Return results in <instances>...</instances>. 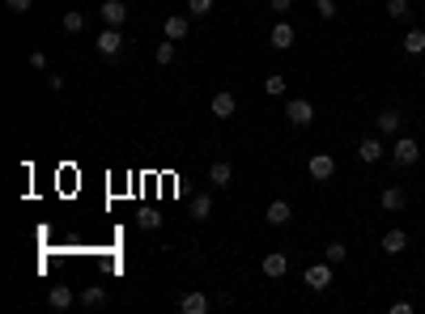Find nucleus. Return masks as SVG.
I'll return each instance as SVG.
<instances>
[{"label": "nucleus", "instance_id": "1", "mask_svg": "<svg viewBox=\"0 0 425 314\" xmlns=\"http://www.w3.org/2000/svg\"><path fill=\"white\" fill-rule=\"evenodd\" d=\"M387 157H391L395 166H413V161L421 157V144H417L413 136H395V140L387 144Z\"/></svg>", "mask_w": 425, "mask_h": 314}, {"label": "nucleus", "instance_id": "2", "mask_svg": "<svg viewBox=\"0 0 425 314\" xmlns=\"http://www.w3.org/2000/svg\"><path fill=\"white\" fill-rule=\"evenodd\" d=\"M98 56H103V60H119L123 56V30H115V26H107L103 34H98Z\"/></svg>", "mask_w": 425, "mask_h": 314}, {"label": "nucleus", "instance_id": "3", "mask_svg": "<svg viewBox=\"0 0 425 314\" xmlns=\"http://www.w3.org/2000/svg\"><path fill=\"white\" fill-rule=\"evenodd\" d=\"M285 119H289L293 128H311V124H315V106H311L307 98H289V102H285Z\"/></svg>", "mask_w": 425, "mask_h": 314}, {"label": "nucleus", "instance_id": "4", "mask_svg": "<svg viewBox=\"0 0 425 314\" xmlns=\"http://www.w3.org/2000/svg\"><path fill=\"white\" fill-rule=\"evenodd\" d=\"M332 268H336V263H328V259H323V263H311V268L302 272L307 289H315V293H323V289L332 284Z\"/></svg>", "mask_w": 425, "mask_h": 314}, {"label": "nucleus", "instance_id": "5", "mask_svg": "<svg viewBox=\"0 0 425 314\" xmlns=\"http://www.w3.org/2000/svg\"><path fill=\"white\" fill-rule=\"evenodd\" d=\"M307 170H311L315 183H328V179L336 175V157H332V153H315V157L307 161Z\"/></svg>", "mask_w": 425, "mask_h": 314}, {"label": "nucleus", "instance_id": "6", "mask_svg": "<svg viewBox=\"0 0 425 314\" xmlns=\"http://www.w3.org/2000/svg\"><path fill=\"white\" fill-rule=\"evenodd\" d=\"M162 30H166V38H170V43H179V38H187V30H191V13H170Z\"/></svg>", "mask_w": 425, "mask_h": 314}, {"label": "nucleus", "instance_id": "7", "mask_svg": "<svg viewBox=\"0 0 425 314\" xmlns=\"http://www.w3.org/2000/svg\"><path fill=\"white\" fill-rule=\"evenodd\" d=\"M293 26H289V21H277V26H272V34H268V47H272V52H289V47H293Z\"/></svg>", "mask_w": 425, "mask_h": 314}, {"label": "nucleus", "instance_id": "8", "mask_svg": "<svg viewBox=\"0 0 425 314\" xmlns=\"http://www.w3.org/2000/svg\"><path fill=\"white\" fill-rule=\"evenodd\" d=\"M285 272H289V255H285V251H268V255H264V276H268V280H281Z\"/></svg>", "mask_w": 425, "mask_h": 314}, {"label": "nucleus", "instance_id": "9", "mask_svg": "<svg viewBox=\"0 0 425 314\" xmlns=\"http://www.w3.org/2000/svg\"><path fill=\"white\" fill-rule=\"evenodd\" d=\"M374 124H379V132H383V136H400V128H404V115H400L395 106H387V111L374 115Z\"/></svg>", "mask_w": 425, "mask_h": 314}, {"label": "nucleus", "instance_id": "10", "mask_svg": "<svg viewBox=\"0 0 425 314\" xmlns=\"http://www.w3.org/2000/svg\"><path fill=\"white\" fill-rule=\"evenodd\" d=\"M209 111H213L217 119H234V111H238L234 93H230V89H217V93H213V102H209Z\"/></svg>", "mask_w": 425, "mask_h": 314}, {"label": "nucleus", "instance_id": "11", "mask_svg": "<svg viewBox=\"0 0 425 314\" xmlns=\"http://www.w3.org/2000/svg\"><path fill=\"white\" fill-rule=\"evenodd\" d=\"M383 153H387V144H383L379 136H362V144H357V161L370 166V161H379Z\"/></svg>", "mask_w": 425, "mask_h": 314}, {"label": "nucleus", "instance_id": "12", "mask_svg": "<svg viewBox=\"0 0 425 314\" xmlns=\"http://www.w3.org/2000/svg\"><path fill=\"white\" fill-rule=\"evenodd\" d=\"M209 183H213L217 191H230V183H234V166H230V161H213V166H209Z\"/></svg>", "mask_w": 425, "mask_h": 314}, {"label": "nucleus", "instance_id": "13", "mask_svg": "<svg viewBox=\"0 0 425 314\" xmlns=\"http://www.w3.org/2000/svg\"><path fill=\"white\" fill-rule=\"evenodd\" d=\"M264 221H268V225H277V229H281V225H289V221H293V208H289L285 200H272V204L264 208Z\"/></svg>", "mask_w": 425, "mask_h": 314}, {"label": "nucleus", "instance_id": "14", "mask_svg": "<svg viewBox=\"0 0 425 314\" xmlns=\"http://www.w3.org/2000/svg\"><path fill=\"white\" fill-rule=\"evenodd\" d=\"M98 13H103V21H107V26H115V30H123V21H128V5H123V0H107Z\"/></svg>", "mask_w": 425, "mask_h": 314}, {"label": "nucleus", "instance_id": "15", "mask_svg": "<svg viewBox=\"0 0 425 314\" xmlns=\"http://www.w3.org/2000/svg\"><path fill=\"white\" fill-rule=\"evenodd\" d=\"M72 302H77V293H72L68 284H52V289H47V306H52V310H68Z\"/></svg>", "mask_w": 425, "mask_h": 314}, {"label": "nucleus", "instance_id": "16", "mask_svg": "<svg viewBox=\"0 0 425 314\" xmlns=\"http://www.w3.org/2000/svg\"><path fill=\"white\" fill-rule=\"evenodd\" d=\"M179 310H183V314H209V298L200 293V289H191V293L179 298Z\"/></svg>", "mask_w": 425, "mask_h": 314}, {"label": "nucleus", "instance_id": "17", "mask_svg": "<svg viewBox=\"0 0 425 314\" xmlns=\"http://www.w3.org/2000/svg\"><path fill=\"white\" fill-rule=\"evenodd\" d=\"M379 247H383V255H400V251H408V234L404 229H387Z\"/></svg>", "mask_w": 425, "mask_h": 314}, {"label": "nucleus", "instance_id": "18", "mask_svg": "<svg viewBox=\"0 0 425 314\" xmlns=\"http://www.w3.org/2000/svg\"><path fill=\"white\" fill-rule=\"evenodd\" d=\"M379 204H383V212H400L408 204V196H404V187H383V196H379Z\"/></svg>", "mask_w": 425, "mask_h": 314}, {"label": "nucleus", "instance_id": "19", "mask_svg": "<svg viewBox=\"0 0 425 314\" xmlns=\"http://www.w3.org/2000/svg\"><path fill=\"white\" fill-rule=\"evenodd\" d=\"M77 302L90 306V310H98V306H107V289H103V284H85L81 293H77Z\"/></svg>", "mask_w": 425, "mask_h": 314}, {"label": "nucleus", "instance_id": "20", "mask_svg": "<svg viewBox=\"0 0 425 314\" xmlns=\"http://www.w3.org/2000/svg\"><path fill=\"white\" fill-rule=\"evenodd\" d=\"M400 52L404 56H425V30H408L404 43H400Z\"/></svg>", "mask_w": 425, "mask_h": 314}, {"label": "nucleus", "instance_id": "21", "mask_svg": "<svg viewBox=\"0 0 425 314\" xmlns=\"http://www.w3.org/2000/svg\"><path fill=\"white\" fill-rule=\"evenodd\" d=\"M191 216H196V221H209V216H213V196H209V191H196V200H191Z\"/></svg>", "mask_w": 425, "mask_h": 314}, {"label": "nucleus", "instance_id": "22", "mask_svg": "<svg viewBox=\"0 0 425 314\" xmlns=\"http://www.w3.org/2000/svg\"><path fill=\"white\" fill-rule=\"evenodd\" d=\"M60 26H64V34H81V30H85V13H81V9H68V13L60 17Z\"/></svg>", "mask_w": 425, "mask_h": 314}, {"label": "nucleus", "instance_id": "23", "mask_svg": "<svg viewBox=\"0 0 425 314\" xmlns=\"http://www.w3.org/2000/svg\"><path fill=\"white\" fill-rule=\"evenodd\" d=\"M387 17H391V21H408V17H413V5H408V0H387Z\"/></svg>", "mask_w": 425, "mask_h": 314}, {"label": "nucleus", "instance_id": "24", "mask_svg": "<svg viewBox=\"0 0 425 314\" xmlns=\"http://www.w3.org/2000/svg\"><path fill=\"white\" fill-rule=\"evenodd\" d=\"M285 89H289V81L281 77V72H272V77H264V93H272V98H281Z\"/></svg>", "mask_w": 425, "mask_h": 314}, {"label": "nucleus", "instance_id": "25", "mask_svg": "<svg viewBox=\"0 0 425 314\" xmlns=\"http://www.w3.org/2000/svg\"><path fill=\"white\" fill-rule=\"evenodd\" d=\"M323 259H328V263H344V259H349V247H344V243H328Z\"/></svg>", "mask_w": 425, "mask_h": 314}, {"label": "nucleus", "instance_id": "26", "mask_svg": "<svg viewBox=\"0 0 425 314\" xmlns=\"http://www.w3.org/2000/svg\"><path fill=\"white\" fill-rule=\"evenodd\" d=\"M136 221H141V229H149V234H154V229H162V216H158L154 208H145V212L136 216Z\"/></svg>", "mask_w": 425, "mask_h": 314}, {"label": "nucleus", "instance_id": "27", "mask_svg": "<svg viewBox=\"0 0 425 314\" xmlns=\"http://www.w3.org/2000/svg\"><path fill=\"white\" fill-rule=\"evenodd\" d=\"M154 60H158V64H170V60H174V43H170V38L154 47Z\"/></svg>", "mask_w": 425, "mask_h": 314}, {"label": "nucleus", "instance_id": "28", "mask_svg": "<svg viewBox=\"0 0 425 314\" xmlns=\"http://www.w3.org/2000/svg\"><path fill=\"white\" fill-rule=\"evenodd\" d=\"M187 13L191 17H209L213 13V0H187Z\"/></svg>", "mask_w": 425, "mask_h": 314}, {"label": "nucleus", "instance_id": "29", "mask_svg": "<svg viewBox=\"0 0 425 314\" xmlns=\"http://www.w3.org/2000/svg\"><path fill=\"white\" fill-rule=\"evenodd\" d=\"M315 13H319L323 21H332V17H336V0H315Z\"/></svg>", "mask_w": 425, "mask_h": 314}, {"label": "nucleus", "instance_id": "30", "mask_svg": "<svg viewBox=\"0 0 425 314\" xmlns=\"http://www.w3.org/2000/svg\"><path fill=\"white\" fill-rule=\"evenodd\" d=\"M30 5H34V0H5L9 13H30Z\"/></svg>", "mask_w": 425, "mask_h": 314}, {"label": "nucleus", "instance_id": "31", "mask_svg": "<svg viewBox=\"0 0 425 314\" xmlns=\"http://www.w3.org/2000/svg\"><path fill=\"white\" fill-rule=\"evenodd\" d=\"M47 89H52V93H64V77H60V72H47Z\"/></svg>", "mask_w": 425, "mask_h": 314}, {"label": "nucleus", "instance_id": "32", "mask_svg": "<svg viewBox=\"0 0 425 314\" xmlns=\"http://www.w3.org/2000/svg\"><path fill=\"white\" fill-rule=\"evenodd\" d=\"M268 9H272V13H281V17H285V13L293 9V0H268Z\"/></svg>", "mask_w": 425, "mask_h": 314}, {"label": "nucleus", "instance_id": "33", "mask_svg": "<svg viewBox=\"0 0 425 314\" xmlns=\"http://www.w3.org/2000/svg\"><path fill=\"white\" fill-rule=\"evenodd\" d=\"M30 68H39V72H47V56H43V52H30Z\"/></svg>", "mask_w": 425, "mask_h": 314}, {"label": "nucleus", "instance_id": "34", "mask_svg": "<svg viewBox=\"0 0 425 314\" xmlns=\"http://www.w3.org/2000/svg\"><path fill=\"white\" fill-rule=\"evenodd\" d=\"M391 314H413V302H404V298L391 302Z\"/></svg>", "mask_w": 425, "mask_h": 314}, {"label": "nucleus", "instance_id": "35", "mask_svg": "<svg viewBox=\"0 0 425 314\" xmlns=\"http://www.w3.org/2000/svg\"><path fill=\"white\" fill-rule=\"evenodd\" d=\"M421 81H425V68H421Z\"/></svg>", "mask_w": 425, "mask_h": 314}]
</instances>
